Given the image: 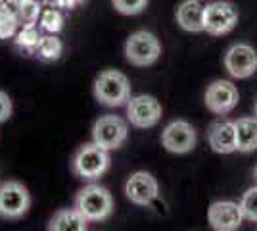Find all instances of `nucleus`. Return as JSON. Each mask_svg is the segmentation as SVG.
Returning a JSON list of instances; mask_svg holds the SVG:
<instances>
[{
    "label": "nucleus",
    "instance_id": "nucleus-25",
    "mask_svg": "<svg viewBox=\"0 0 257 231\" xmlns=\"http://www.w3.org/2000/svg\"><path fill=\"white\" fill-rule=\"evenodd\" d=\"M12 110H14V106H12V99L8 97V93L0 91V123L10 120Z\"/></svg>",
    "mask_w": 257,
    "mask_h": 231
},
{
    "label": "nucleus",
    "instance_id": "nucleus-18",
    "mask_svg": "<svg viewBox=\"0 0 257 231\" xmlns=\"http://www.w3.org/2000/svg\"><path fill=\"white\" fill-rule=\"evenodd\" d=\"M62 52H64V44H62V41L56 35H41L37 50H35V54H37L39 60H43V62H56V60H60Z\"/></svg>",
    "mask_w": 257,
    "mask_h": 231
},
{
    "label": "nucleus",
    "instance_id": "nucleus-17",
    "mask_svg": "<svg viewBox=\"0 0 257 231\" xmlns=\"http://www.w3.org/2000/svg\"><path fill=\"white\" fill-rule=\"evenodd\" d=\"M236 123V143L240 152L257 150V118H240Z\"/></svg>",
    "mask_w": 257,
    "mask_h": 231
},
{
    "label": "nucleus",
    "instance_id": "nucleus-2",
    "mask_svg": "<svg viewBox=\"0 0 257 231\" xmlns=\"http://www.w3.org/2000/svg\"><path fill=\"white\" fill-rule=\"evenodd\" d=\"M94 99L109 108H117L127 104L131 99V83L125 73L119 69H104L100 71L92 85Z\"/></svg>",
    "mask_w": 257,
    "mask_h": 231
},
{
    "label": "nucleus",
    "instance_id": "nucleus-4",
    "mask_svg": "<svg viewBox=\"0 0 257 231\" xmlns=\"http://www.w3.org/2000/svg\"><path fill=\"white\" fill-rule=\"evenodd\" d=\"M161 44L158 37L150 31H135L125 43V58L133 66L146 67L160 60Z\"/></svg>",
    "mask_w": 257,
    "mask_h": 231
},
{
    "label": "nucleus",
    "instance_id": "nucleus-24",
    "mask_svg": "<svg viewBox=\"0 0 257 231\" xmlns=\"http://www.w3.org/2000/svg\"><path fill=\"white\" fill-rule=\"evenodd\" d=\"M111 4L123 16H137L148 6V0H111Z\"/></svg>",
    "mask_w": 257,
    "mask_h": 231
},
{
    "label": "nucleus",
    "instance_id": "nucleus-21",
    "mask_svg": "<svg viewBox=\"0 0 257 231\" xmlns=\"http://www.w3.org/2000/svg\"><path fill=\"white\" fill-rule=\"evenodd\" d=\"M20 18L14 12V8H0V41H6L16 37L18 29H20Z\"/></svg>",
    "mask_w": 257,
    "mask_h": 231
},
{
    "label": "nucleus",
    "instance_id": "nucleus-16",
    "mask_svg": "<svg viewBox=\"0 0 257 231\" xmlns=\"http://www.w3.org/2000/svg\"><path fill=\"white\" fill-rule=\"evenodd\" d=\"M88 220L77 208H60L48 221L50 231H85Z\"/></svg>",
    "mask_w": 257,
    "mask_h": 231
},
{
    "label": "nucleus",
    "instance_id": "nucleus-29",
    "mask_svg": "<svg viewBox=\"0 0 257 231\" xmlns=\"http://www.w3.org/2000/svg\"><path fill=\"white\" fill-rule=\"evenodd\" d=\"M255 118H257V102H255Z\"/></svg>",
    "mask_w": 257,
    "mask_h": 231
},
{
    "label": "nucleus",
    "instance_id": "nucleus-23",
    "mask_svg": "<svg viewBox=\"0 0 257 231\" xmlns=\"http://www.w3.org/2000/svg\"><path fill=\"white\" fill-rule=\"evenodd\" d=\"M240 208L244 212V218L257 221V187L247 189L240 200Z\"/></svg>",
    "mask_w": 257,
    "mask_h": 231
},
{
    "label": "nucleus",
    "instance_id": "nucleus-13",
    "mask_svg": "<svg viewBox=\"0 0 257 231\" xmlns=\"http://www.w3.org/2000/svg\"><path fill=\"white\" fill-rule=\"evenodd\" d=\"M244 220L246 218H244L240 204H236L232 200L213 202L207 210V221L217 231H234L242 225Z\"/></svg>",
    "mask_w": 257,
    "mask_h": 231
},
{
    "label": "nucleus",
    "instance_id": "nucleus-9",
    "mask_svg": "<svg viewBox=\"0 0 257 231\" xmlns=\"http://www.w3.org/2000/svg\"><path fill=\"white\" fill-rule=\"evenodd\" d=\"M238 23V10L234 4L217 0L205 6V31L209 35H226Z\"/></svg>",
    "mask_w": 257,
    "mask_h": 231
},
{
    "label": "nucleus",
    "instance_id": "nucleus-3",
    "mask_svg": "<svg viewBox=\"0 0 257 231\" xmlns=\"http://www.w3.org/2000/svg\"><path fill=\"white\" fill-rule=\"evenodd\" d=\"M75 208L88 221H104L113 214V197L106 187L88 183L77 193Z\"/></svg>",
    "mask_w": 257,
    "mask_h": 231
},
{
    "label": "nucleus",
    "instance_id": "nucleus-20",
    "mask_svg": "<svg viewBox=\"0 0 257 231\" xmlns=\"http://www.w3.org/2000/svg\"><path fill=\"white\" fill-rule=\"evenodd\" d=\"M39 39H41V35H39V29H37V23L22 25V29H18V33L14 37L16 46L23 52H27V54H35Z\"/></svg>",
    "mask_w": 257,
    "mask_h": 231
},
{
    "label": "nucleus",
    "instance_id": "nucleus-28",
    "mask_svg": "<svg viewBox=\"0 0 257 231\" xmlns=\"http://www.w3.org/2000/svg\"><path fill=\"white\" fill-rule=\"evenodd\" d=\"M253 176H255V179H257V166H255V170H253Z\"/></svg>",
    "mask_w": 257,
    "mask_h": 231
},
{
    "label": "nucleus",
    "instance_id": "nucleus-19",
    "mask_svg": "<svg viewBox=\"0 0 257 231\" xmlns=\"http://www.w3.org/2000/svg\"><path fill=\"white\" fill-rule=\"evenodd\" d=\"M43 2L39 0H16L14 2V12L18 14L22 25H29V23H37L41 14H43Z\"/></svg>",
    "mask_w": 257,
    "mask_h": 231
},
{
    "label": "nucleus",
    "instance_id": "nucleus-30",
    "mask_svg": "<svg viewBox=\"0 0 257 231\" xmlns=\"http://www.w3.org/2000/svg\"><path fill=\"white\" fill-rule=\"evenodd\" d=\"M39 2H48V0H39Z\"/></svg>",
    "mask_w": 257,
    "mask_h": 231
},
{
    "label": "nucleus",
    "instance_id": "nucleus-10",
    "mask_svg": "<svg viewBox=\"0 0 257 231\" xmlns=\"http://www.w3.org/2000/svg\"><path fill=\"white\" fill-rule=\"evenodd\" d=\"M125 195L137 206H150L160 195L158 179L148 172H135L125 183Z\"/></svg>",
    "mask_w": 257,
    "mask_h": 231
},
{
    "label": "nucleus",
    "instance_id": "nucleus-22",
    "mask_svg": "<svg viewBox=\"0 0 257 231\" xmlns=\"http://www.w3.org/2000/svg\"><path fill=\"white\" fill-rule=\"evenodd\" d=\"M39 25L46 33H60L62 27H64V16H62V12L58 10L56 6L46 8V10H43L41 18H39Z\"/></svg>",
    "mask_w": 257,
    "mask_h": 231
},
{
    "label": "nucleus",
    "instance_id": "nucleus-14",
    "mask_svg": "<svg viewBox=\"0 0 257 231\" xmlns=\"http://www.w3.org/2000/svg\"><path fill=\"white\" fill-rule=\"evenodd\" d=\"M207 139H209V146L215 152L219 154H230L238 150V143H236V123L234 121H215L213 125L207 131Z\"/></svg>",
    "mask_w": 257,
    "mask_h": 231
},
{
    "label": "nucleus",
    "instance_id": "nucleus-1",
    "mask_svg": "<svg viewBox=\"0 0 257 231\" xmlns=\"http://www.w3.org/2000/svg\"><path fill=\"white\" fill-rule=\"evenodd\" d=\"M109 164H111L109 150L96 144L94 141L81 144L71 156L73 174L86 181H94L98 177H102L109 170Z\"/></svg>",
    "mask_w": 257,
    "mask_h": 231
},
{
    "label": "nucleus",
    "instance_id": "nucleus-7",
    "mask_svg": "<svg viewBox=\"0 0 257 231\" xmlns=\"http://www.w3.org/2000/svg\"><path fill=\"white\" fill-rule=\"evenodd\" d=\"M161 112L160 100L152 95H137L127 102V120L139 129L154 127L161 120Z\"/></svg>",
    "mask_w": 257,
    "mask_h": 231
},
{
    "label": "nucleus",
    "instance_id": "nucleus-27",
    "mask_svg": "<svg viewBox=\"0 0 257 231\" xmlns=\"http://www.w3.org/2000/svg\"><path fill=\"white\" fill-rule=\"evenodd\" d=\"M16 0H0V8H12Z\"/></svg>",
    "mask_w": 257,
    "mask_h": 231
},
{
    "label": "nucleus",
    "instance_id": "nucleus-15",
    "mask_svg": "<svg viewBox=\"0 0 257 231\" xmlns=\"http://www.w3.org/2000/svg\"><path fill=\"white\" fill-rule=\"evenodd\" d=\"M177 23L184 31H205V4L200 0H184L177 8Z\"/></svg>",
    "mask_w": 257,
    "mask_h": 231
},
{
    "label": "nucleus",
    "instance_id": "nucleus-11",
    "mask_svg": "<svg viewBox=\"0 0 257 231\" xmlns=\"http://www.w3.org/2000/svg\"><path fill=\"white\" fill-rule=\"evenodd\" d=\"M226 71L236 79H247L257 69V54L249 44H232L225 54Z\"/></svg>",
    "mask_w": 257,
    "mask_h": 231
},
{
    "label": "nucleus",
    "instance_id": "nucleus-8",
    "mask_svg": "<svg viewBox=\"0 0 257 231\" xmlns=\"http://www.w3.org/2000/svg\"><path fill=\"white\" fill-rule=\"evenodd\" d=\"M161 146L173 154H186L196 146V131L184 120H175L161 131Z\"/></svg>",
    "mask_w": 257,
    "mask_h": 231
},
{
    "label": "nucleus",
    "instance_id": "nucleus-5",
    "mask_svg": "<svg viewBox=\"0 0 257 231\" xmlns=\"http://www.w3.org/2000/svg\"><path fill=\"white\" fill-rule=\"evenodd\" d=\"M31 208V195L20 181L0 183V218L20 220Z\"/></svg>",
    "mask_w": 257,
    "mask_h": 231
},
{
    "label": "nucleus",
    "instance_id": "nucleus-12",
    "mask_svg": "<svg viewBox=\"0 0 257 231\" xmlns=\"http://www.w3.org/2000/svg\"><path fill=\"white\" fill-rule=\"evenodd\" d=\"M236 104H238V89L226 79L213 81L205 91V106L213 114L225 116L234 110Z\"/></svg>",
    "mask_w": 257,
    "mask_h": 231
},
{
    "label": "nucleus",
    "instance_id": "nucleus-6",
    "mask_svg": "<svg viewBox=\"0 0 257 231\" xmlns=\"http://www.w3.org/2000/svg\"><path fill=\"white\" fill-rule=\"evenodd\" d=\"M127 137L128 127L125 120H121L119 116H113V114H106V116L98 118L92 125V141L107 150L119 148L127 141Z\"/></svg>",
    "mask_w": 257,
    "mask_h": 231
},
{
    "label": "nucleus",
    "instance_id": "nucleus-26",
    "mask_svg": "<svg viewBox=\"0 0 257 231\" xmlns=\"http://www.w3.org/2000/svg\"><path fill=\"white\" fill-rule=\"evenodd\" d=\"M85 0H54L56 8H64V10H73L79 4H83Z\"/></svg>",
    "mask_w": 257,
    "mask_h": 231
}]
</instances>
